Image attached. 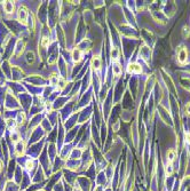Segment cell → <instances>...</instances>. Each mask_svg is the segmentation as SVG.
I'll return each instance as SVG.
<instances>
[{"instance_id":"cell-18","label":"cell","mask_w":190,"mask_h":191,"mask_svg":"<svg viewBox=\"0 0 190 191\" xmlns=\"http://www.w3.org/2000/svg\"><path fill=\"white\" fill-rule=\"evenodd\" d=\"M184 140H186V143L190 144V133H186V135H184Z\"/></svg>"},{"instance_id":"cell-14","label":"cell","mask_w":190,"mask_h":191,"mask_svg":"<svg viewBox=\"0 0 190 191\" xmlns=\"http://www.w3.org/2000/svg\"><path fill=\"white\" fill-rule=\"evenodd\" d=\"M58 80H60V77L56 76V75H53V76L51 77V84H52L53 86H57Z\"/></svg>"},{"instance_id":"cell-20","label":"cell","mask_w":190,"mask_h":191,"mask_svg":"<svg viewBox=\"0 0 190 191\" xmlns=\"http://www.w3.org/2000/svg\"><path fill=\"white\" fill-rule=\"evenodd\" d=\"M166 172L169 173V174H172V165H171V163L167 165V167H166Z\"/></svg>"},{"instance_id":"cell-4","label":"cell","mask_w":190,"mask_h":191,"mask_svg":"<svg viewBox=\"0 0 190 191\" xmlns=\"http://www.w3.org/2000/svg\"><path fill=\"white\" fill-rule=\"evenodd\" d=\"M141 66L136 63H131L128 66H127V71L128 72H132V73H140L141 72Z\"/></svg>"},{"instance_id":"cell-19","label":"cell","mask_w":190,"mask_h":191,"mask_svg":"<svg viewBox=\"0 0 190 191\" xmlns=\"http://www.w3.org/2000/svg\"><path fill=\"white\" fill-rule=\"evenodd\" d=\"M183 30H184V31H183V35H184V37H188V36H189V33H190L189 28H188V26H186Z\"/></svg>"},{"instance_id":"cell-2","label":"cell","mask_w":190,"mask_h":191,"mask_svg":"<svg viewBox=\"0 0 190 191\" xmlns=\"http://www.w3.org/2000/svg\"><path fill=\"white\" fill-rule=\"evenodd\" d=\"M178 61L181 64H184L187 62V49L184 47H181L179 53H178Z\"/></svg>"},{"instance_id":"cell-13","label":"cell","mask_w":190,"mask_h":191,"mask_svg":"<svg viewBox=\"0 0 190 191\" xmlns=\"http://www.w3.org/2000/svg\"><path fill=\"white\" fill-rule=\"evenodd\" d=\"M7 125H8V127H9V129H12V132L13 131H15V127H16V125H17V122L15 121V120H8L7 121Z\"/></svg>"},{"instance_id":"cell-16","label":"cell","mask_w":190,"mask_h":191,"mask_svg":"<svg viewBox=\"0 0 190 191\" xmlns=\"http://www.w3.org/2000/svg\"><path fill=\"white\" fill-rule=\"evenodd\" d=\"M24 120H25V115H24V112H19V115H17V124H22V122H24Z\"/></svg>"},{"instance_id":"cell-21","label":"cell","mask_w":190,"mask_h":191,"mask_svg":"<svg viewBox=\"0 0 190 191\" xmlns=\"http://www.w3.org/2000/svg\"><path fill=\"white\" fill-rule=\"evenodd\" d=\"M1 168H2V161L0 160V171H1Z\"/></svg>"},{"instance_id":"cell-6","label":"cell","mask_w":190,"mask_h":191,"mask_svg":"<svg viewBox=\"0 0 190 191\" xmlns=\"http://www.w3.org/2000/svg\"><path fill=\"white\" fill-rule=\"evenodd\" d=\"M24 46H25V44H24L22 40H19V42H17V46H16V51H15V55H16V56H19V55L23 53Z\"/></svg>"},{"instance_id":"cell-1","label":"cell","mask_w":190,"mask_h":191,"mask_svg":"<svg viewBox=\"0 0 190 191\" xmlns=\"http://www.w3.org/2000/svg\"><path fill=\"white\" fill-rule=\"evenodd\" d=\"M29 17H30V15H29V12H28L26 7H24V6L19 7V12H17V19H19V22L26 25L28 21H29Z\"/></svg>"},{"instance_id":"cell-12","label":"cell","mask_w":190,"mask_h":191,"mask_svg":"<svg viewBox=\"0 0 190 191\" xmlns=\"http://www.w3.org/2000/svg\"><path fill=\"white\" fill-rule=\"evenodd\" d=\"M49 44H51V39L49 38L44 37V38L41 39V47L46 48V47H48V46H49Z\"/></svg>"},{"instance_id":"cell-11","label":"cell","mask_w":190,"mask_h":191,"mask_svg":"<svg viewBox=\"0 0 190 191\" xmlns=\"http://www.w3.org/2000/svg\"><path fill=\"white\" fill-rule=\"evenodd\" d=\"M112 70H114V75H120V72H121V68H120V65H119V63L118 62H114V68H112Z\"/></svg>"},{"instance_id":"cell-3","label":"cell","mask_w":190,"mask_h":191,"mask_svg":"<svg viewBox=\"0 0 190 191\" xmlns=\"http://www.w3.org/2000/svg\"><path fill=\"white\" fill-rule=\"evenodd\" d=\"M25 151V143L23 141H19L16 143V147H15V152L17 156H22Z\"/></svg>"},{"instance_id":"cell-15","label":"cell","mask_w":190,"mask_h":191,"mask_svg":"<svg viewBox=\"0 0 190 191\" xmlns=\"http://www.w3.org/2000/svg\"><path fill=\"white\" fill-rule=\"evenodd\" d=\"M92 64H93V66H94L95 69H100V66H101V62H100V58H98V57H94V58H93V61H92Z\"/></svg>"},{"instance_id":"cell-7","label":"cell","mask_w":190,"mask_h":191,"mask_svg":"<svg viewBox=\"0 0 190 191\" xmlns=\"http://www.w3.org/2000/svg\"><path fill=\"white\" fill-rule=\"evenodd\" d=\"M25 60H26V62H28V64H32L33 62H35V54L32 53V52H29V53H26V56H25Z\"/></svg>"},{"instance_id":"cell-10","label":"cell","mask_w":190,"mask_h":191,"mask_svg":"<svg viewBox=\"0 0 190 191\" xmlns=\"http://www.w3.org/2000/svg\"><path fill=\"white\" fill-rule=\"evenodd\" d=\"M175 156H176V152H175V150H169V152H167V159H169V163H172L174 159H175Z\"/></svg>"},{"instance_id":"cell-17","label":"cell","mask_w":190,"mask_h":191,"mask_svg":"<svg viewBox=\"0 0 190 191\" xmlns=\"http://www.w3.org/2000/svg\"><path fill=\"white\" fill-rule=\"evenodd\" d=\"M184 111H186V113L188 116H190V103H188L186 107H184Z\"/></svg>"},{"instance_id":"cell-9","label":"cell","mask_w":190,"mask_h":191,"mask_svg":"<svg viewBox=\"0 0 190 191\" xmlns=\"http://www.w3.org/2000/svg\"><path fill=\"white\" fill-rule=\"evenodd\" d=\"M72 57H74V61H80V58H81V52L79 51V49H75L74 52H72Z\"/></svg>"},{"instance_id":"cell-5","label":"cell","mask_w":190,"mask_h":191,"mask_svg":"<svg viewBox=\"0 0 190 191\" xmlns=\"http://www.w3.org/2000/svg\"><path fill=\"white\" fill-rule=\"evenodd\" d=\"M3 9L7 14H12L14 12V2L13 1H5L3 2Z\"/></svg>"},{"instance_id":"cell-8","label":"cell","mask_w":190,"mask_h":191,"mask_svg":"<svg viewBox=\"0 0 190 191\" xmlns=\"http://www.w3.org/2000/svg\"><path fill=\"white\" fill-rule=\"evenodd\" d=\"M10 138H12V141H14V142H19V140H21V135H19V132L13 131L12 134H10Z\"/></svg>"}]
</instances>
